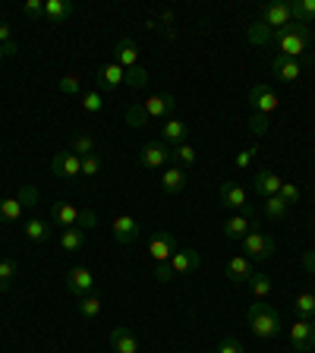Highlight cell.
Returning a JSON list of instances; mask_svg holds the SVG:
<instances>
[{"instance_id": "6da1fadb", "label": "cell", "mask_w": 315, "mask_h": 353, "mask_svg": "<svg viewBox=\"0 0 315 353\" xmlns=\"http://www.w3.org/2000/svg\"><path fill=\"white\" fill-rule=\"evenodd\" d=\"M272 41L281 48V57H290V60H300V63H306L312 32H309V26H303V22H290V26H284V29L274 32Z\"/></svg>"}, {"instance_id": "7a4b0ae2", "label": "cell", "mask_w": 315, "mask_h": 353, "mask_svg": "<svg viewBox=\"0 0 315 353\" xmlns=\"http://www.w3.org/2000/svg\"><path fill=\"white\" fill-rule=\"evenodd\" d=\"M246 319H250V328L256 338H278L281 331H284V319H281V312L274 306H268L265 300H256L250 306V312H246Z\"/></svg>"}, {"instance_id": "3957f363", "label": "cell", "mask_w": 315, "mask_h": 353, "mask_svg": "<svg viewBox=\"0 0 315 353\" xmlns=\"http://www.w3.org/2000/svg\"><path fill=\"white\" fill-rule=\"evenodd\" d=\"M240 243H243V252H246L250 262H268V259L278 252V243H274L268 234H258V230H250Z\"/></svg>"}, {"instance_id": "277c9868", "label": "cell", "mask_w": 315, "mask_h": 353, "mask_svg": "<svg viewBox=\"0 0 315 353\" xmlns=\"http://www.w3.org/2000/svg\"><path fill=\"white\" fill-rule=\"evenodd\" d=\"M110 234H114V240L120 243V246H132V243L142 236V224L132 214H120V218L110 221Z\"/></svg>"}, {"instance_id": "5b68a950", "label": "cell", "mask_w": 315, "mask_h": 353, "mask_svg": "<svg viewBox=\"0 0 315 353\" xmlns=\"http://www.w3.org/2000/svg\"><path fill=\"white\" fill-rule=\"evenodd\" d=\"M180 250L176 246V236L170 234V230H158V234L148 240V256H152L154 265H161V262H170V256Z\"/></svg>"}, {"instance_id": "8992f818", "label": "cell", "mask_w": 315, "mask_h": 353, "mask_svg": "<svg viewBox=\"0 0 315 353\" xmlns=\"http://www.w3.org/2000/svg\"><path fill=\"white\" fill-rule=\"evenodd\" d=\"M250 104H252V110L256 114H274L278 110V104H281V98H278V92H274L272 85H265V82H258V85H252L250 88Z\"/></svg>"}, {"instance_id": "52a82bcc", "label": "cell", "mask_w": 315, "mask_h": 353, "mask_svg": "<svg viewBox=\"0 0 315 353\" xmlns=\"http://www.w3.org/2000/svg\"><path fill=\"white\" fill-rule=\"evenodd\" d=\"M66 290H70L76 300H82V296H88L95 290V274L88 272V268H82V265H76V268L66 272Z\"/></svg>"}, {"instance_id": "ba28073f", "label": "cell", "mask_w": 315, "mask_h": 353, "mask_svg": "<svg viewBox=\"0 0 315 353\" xmlns=\"http://www.w3.org/2000/svg\"><path fill=\"white\" fill-rule=\"evenodd\" d=\"M51 174L63 176V180H79L82 176V158H76L73 152H57L51 158Z\"/></svg>"}, {"instance_id": "9c48e42d", "label": "cell", "mask_w": 315, "mask_h": 353, "mask_svg": "<svg viewBox=\"0 0 315 353\" xmlns=\"http://www.w3.org/2000/svg\"><path fill=\"white\" fill-rule=\"evenodd\" d=\"M290 347H294L296 353H309L315 347V328L309 319H296V322L290 325Z\"/></svg>"}, {"instance_id": "30bf717a", "label": "cell", "mask_w": 315, "mask_h": 353, "mask_svg": "<svg viewBox=\"0 0 315 353\" xmlns=\"http://www.w3.org/2000/svg\"><path fill=\"white\" fill-rule=\"evenodd\" d=\"M95 79H98V92H101V95L108 92V95H110V92H117V88L123 85L126 70H123L120 63H114V60H110V63H104L101 70H98Z\"/></svg>"}, {"instance_id": "8fae6325", "label": "cell", "mask_w": 315, "mask_h": 353, "mask_svg": "<svg viewBox=\"0 0 315 353\" xmlns=\"http://www.w3.org/2000/svg\"><path fill=\"white\" fill-rule=\"evenodd\" d=\"M170 158H174V152H170L164 142H148V145H142V152H139L142 168H152V170L167 168Z\"/></svg>"}, {"instance_id": "7c38bea8", "label": "cell", "mask_w": 315, "mask_h": 353, "mask_svg": "<svg viewBox=\"0 0 315 353\" xmlns=\"http://www.w3.org/2000/svg\"><path fill=\"white\" fill-rule=\"evenodd\" d=\"M142 108H145L148 120H167L170 114H174L176 108V98L170 95V92H161V95H152L142 101Z\"/></svg>"}, {"instance_id": "4fadbf2b", "label": "cell", "mask_w": 315, "mask_h": 353, "mask_svg": "<svg viewBox=\"0 0 315 353\" xmlns=\"http://www.w3.org/2000/svg\"><path fill=\"white\" fill-rule=\"evenodd\" d=\"M218 196H221V205L224 208H230V212H240V208H250V192L243 190L240 183H221V190H218Z\"/></svg>"}, {"instance_id": "5bb4252c", "label": "cell", "mask_w": 315, "mask_h": 353, "mask_svg": "<svg viewBox=\"0 0 315 353\" xmlns=\"http://www.w3.org/2000/svg\"><path fill=\"white\" fill-rule=\"evenodd\" d=\"M281 180L274 170H268V168H258L256 170V176H252V190H256V196H262V199H272V196H278L281 192Z\"/></svg>"}, {"instance_id": "9a60e30c", "label": "cell", "mask_w": 315, "mask_h": 353, "mask_svg": "<svg viewBox=\"0 0 315 353\" xmlns=\"http://www.w3.org/2000/svg\"><path fill=\"white\" fill-rule=\"evenodd\" d=\"M258 19H262L272 32H278V29H284V26H290V22H294V13H290V3H268V7L262 10V16H258Z\"/></svg>"}, {"instance_id": "2e32d148", "label": "cell", "mask_w": 315, "mask_h": 353, "mask_svg": "<svg viewBox=\"0 0 315 353\" xmlns=\"http://www.w3.org/2000/svg\"><path fill=\"white\" fill-rule=\"evenodd\" d=\"M167 265H170V274H192L199 272L202 256H199V250H176Z\"/></svg>"}, {"instance_id": "e0dca14e", "label": "cell", "mask_w": 315, "mask_h": 353, "mask_svg": "<svg viewBox=\"0 0 315 353\" xmlns=\"http://www.w3.org/2000/svg\"><path fill=\"white\" fill-rule=\"evenodd\" d=\"M252 224H256V212L246 208V214H234V218H227V224H224V236H227V240H243V236L250 234Z\"/></svg>"}, {"instance_id": "ac0fdd59", "label": "cell", "mask_w": 315, "mask_h": 353, "mask_svg": "<svg viewBox=\"0 0 315 353\" xmlns=\"http://www.w3.org/2000/svg\"><path fill=\"white\" fill-rule=\"evenodd\" d=\"M79 208L73 205V202H54L51 205V221L57 224V228H79Z\"/></svg>"}, {"instance_id": "d6986e66", "label": "cell", "mask_w": 315, "mask_h": 353, "mask_svg": "<svg viewBox=\"0 0 315 353\" xmlns=\"http://www.w3.org/2000/svg\"><path fill=\"white\" fill-rule=\"evenodd\" d=\"M73 16V0H44V22L48 26H60Z\"/></svg>"}, {"instance_id": "ffe728a7", "label": "cell", "mask_w": 315, "mask_h": 353, "mask_svg": "<svg viewBox=\"0 0 315 353\" xmlns=\"http://www.w3.org/2000/svg\"><path fill=\"white\" fill-rule=\"evenodd\" d=\"M272 73L278 76L281 82H296L303 76V63L300 60H290V57H281L278 54V57L272 60Z\"/></svg>"}, {"instance_id": "44dd1931", "label": "cell", "mask_w": 315, "mask_h": 353, "mask_svg": "<svg viewBox=\"0 0 315 353\" xmlns=\"http://www.w3.org/2000/svg\"><path fill=\"white\" fill-rule=\"evenodd\" d=\"M136 60H139L136 41H132V38H120V41L114 44V63H120L123 70H132V66H139Z\"/></svg>"}, {"instance_id": "7402d4cb", "label": "cell", "mask_w": 315, "mask_h": 353, "mask_svg": "<svg viewBox=\"0 0 315 353\" xmlns=\"http://www.w3.org/2000/svg\"><path fill=\"white\" fill-rule=\"evenodd\" d=\"M161 136H164V145H183L186 136H190V126L183 123V120H176V117H167L161 126Z\"/></svg>"}, {"instance_id": "603a6c76", "label": "cell", "mask_w": 315, "mask_h": 353, "mask_svg": "<svg viewBox=\"0 0 315 353\" xmlns=\"http://www.w3.org/2000/svg\"><path fill=\"white\" fill-rule=\"evenodd\" d=\"M224 272H227V278L234 281V284H246V281L256 274V268H252V262L246 256H234L227 262V268H224Z\"/></svg>"}, {"instance_id": "cb8c5ba5", "label": "cell", "mask_w": 315, "mask_h": 353, "mask_svg": "<svg viewBox=\"0 0 315 353\" xmlns=\"http://www.w3.org/2000/svg\"><path fill=\"white\" fill-rule=\"evenodd\" d=\"M161 186L167 196H180L186 190V170L183 168H164L161 174Z\"/></svg>"}, {"instance_id": "d4e9b609", "label": "cell", "mask_w": 315, "mask_h": 353, "mask_svg": "<svg viewBox=\"0 0 315 353\" xmlns=\"http://www.w3.org/2000/svg\"><path fill=\"white\" fill-rule=\"evenodd\" d=\"M110 347L117 353H139V341L132 338V331L123 328V325L110 331Z\"/></svg>"}, {"instance_id": "484cf974", "label": "cell", "mask_w": 315, "mask_h": 353, "mask_svg": "<svg viewBox=\"0 0 315 353\" xmlns=\"http://www.w3.org/2000/svg\"><path fill=\"white\" fill-rule=\"evenodd\" d=\"M26 236H29V243H35V246L48 243V240H51V228H48V221L29 218V221H26Z\"/></svg>"}, {"instance_id": "4316f807", "label": "cell", "mask_w": 315, "mask_h": 353, "mask_svg": "<svg viewBox=\"0 0 315 353\" xmlns=\"http://www.w3.org/2000/svg\"><path fill=\"white\" fill-rule=\"evenodd\" d=\"M85 246V230L82 228H66L60 234V250L63 252H79Z\"/></svg>"}, {"instance_id": "83f0119b", "label": "cell", "mask_w": 315, "mask_h": 353, "mask_svg": "<svg viewBox=\"0 0 315 353\" xmlns=\"http://www.w3.org/2000/svg\"><path fill=\"white\" fill-rule=\"evenodd\" d=\"M262 212H265V218L268 221H284L287 212H290V205H287L281 196H272V199H265L262 202Z\"/></svg>"}, {"instance_id": "f1b7e54d", "label": "cell", "mask_w": 315, "mask_h": 353, "mask_svg": "<svg viewBox=\"0 0 315 353\" xmlns=\"http://www.w3.org/2000/svg\"><path fill=\"white\" fill-rule=\"evenodd\" d=\"M290 13H294V22L312 26L315 22V0H296V3H290Z\"/></svg>"}, {"instance_id": "f546056e", "label": "cell", "mask_w": 315, "mask_h": 353, "mask_svg": "<svg viewBox=\"0 0 315 353\" xmlns=\"http://www.w3.org/2000/svg\"><path fill=\"white\" fill-rule=\"evenodd\" d=\"M246 38H250V44H256V48H265V44H268V41L274 38V32L268 29V26H265L262 19H256V22L250 26V29H246Z\"/></svg>"}, {"instance_id": "4dcf8cb0", "label": "cell", "mask_w": 315, "mask_h": 353, "mask_svg": "<svg viewBox=\"0 0 315 353\" xmlns=\"http://www.w3.org/2000/svg\"><path fill=\"white\" fill-rule=\"evenodd\" d=\"M22 218L19 199H0V224H16Z\"/></svg>"}, {"instance_id": "1f68e13d", "label": "cell", "mask_w": 315, "mask_h": 353, "mask_svg": "<svg viewBox=\"0 0 315 353\" xmlns=\"http://www.w3.org/2000/svg\"><path fill=\"white\" fill-rule=\"evenodd\" d=\"M246 284H250V290L256 294V300H268V296H272V278H268V274L256 272Z\"/></svg>"}, {"instance_id": "d6a6232c", "label": "cell", "mask_w": 315, "mask_h": 353, "mask_svg": "<svg viewBox=\"0 0 315 353\" xmlns=\"http://www.w3.org/2000/svg\"><path fill=\"white\" fill-rule=\"evenodd\" d=\"M70 152H73L76 158H85V154H95V139H92L88 132H79V136H73V142H70Z\"/></svg>"}, {"instance_id": "836d02e7", "label": "cell", "mask_w": 315, "mask_h": 353, "mask_svg": "<svg viewBox=\"0 0 315 353\" xmlns=\"http://www.w3.org/2000/svg\"><path fill=\"white\" fill-rule=\"evenodd\" d=\"M294 309H296V316H300V319H312L315 316V294H309V290L296 294Z\"/></svg>"}, {"instance_id": "e575fe53", "label": "cell", "mask_w": 315, "mask_h": 353, "mask_svg": "<svg viewBox=\"0 0 315 353\" xmlns=\"http://www.w3.org/2000/svg\"><path fill=\"white\" fill-rule=\"evenodd\" d=\"M123 85H130V88H142V85H148V70H145V66H132V70H126Z\"/></svg>"}, {"instance_id": "d590c367", "label": "cell", "mask_w": 315, "mask_h": 353, "mask_svg": "<svg viewBox=\"0 0 315 353\" xmlns=\"http://www.w3.org/2000/svg\"><path fill=\"white\" fill-rule=\"evenodd\" d=\"M79 312L82 319H98V312H101V300H98L95 294H88L79 300Z\"/></svg>"}, {"instance_id": "8d00e7d4", "label": "cell", "mask_w": 315, "mask_h": 353, "mask_svg": "<svg viewBox=\"0 0 315 353\" xmlns=\"http://www.w3.org/2000/svg\"><path fill=\"white\" fill-rule=\"evenodd\" d=\"M126 123L130 126H148L152 120H148V114H145L142 104H130V108H126Z\"/></svg>"}, {"instance_id": "74e56055", "label": "cell", "mask_w": 315, "mask_h": 353, "mask_svg": "<svg viewBox=\"0 0 315 353\" xmlns=\"http://www.w3.org/2000/svg\"><path fill=\"white\" fill-rule=\"evenodd\" d=\"M16 278V262L13 259H0V290H10Z\"/></svg>"}, {"instance_id": "f35d334b", "label": "cell", "mask_w": 315, "mask_h": 353, "mask_svg": "<svg viewBox=\"0 0 315 353\" xmlns=\"http://www.w3.org/2000/svg\"><path fill=\"white\" fill-rule=\"evenodd\" d=\"M104 108V95L101 92H85V95H82V110H85V114H98V110Z\"/></svg>"}, {"instance_id": "ab89813d", "label": "cell", "mask_w": 315, "mask_h": 353, "mask_svg": "<svg viewBox=\"0 0 315 353\" xmlns=\"http://www.w3.org/2000/svg\"><path fill=\"white\" fill-rule=\"evenodd\" d=\"M174 158H176V161H180V164H183V168H192V164H196V158H199V154H196V148H192V145H186V142H183V145H176V148H174Z\"/></svg>"}, {"instance_id": "60d3db41", "label": "cell", "mask_w": 315, "mask_h": 353, "mask_svg": "<svg viewBox=\"0 0 315 353\" xmlns=\"http://www.w3.org/2000/svg\"><path fill=\"white\" fill-rule=\"evenodd\" d=\"M57 88H60V92H63V95H79V92H82V88H79V76H76V73H66V76H60Z\"/></svg>"}, {"instance_id": "b9f144b4", "label": "cell", "mask_w": 315, "mask_h": 353, "mask_svg": "<svg viewBox=\"0 0 315 353\" xmlns=\"http://www.w3.org/2000/svg\"><path fill=\"white\" fill-rule=\"evenodd\" d=\"M16 199H19L22 208H35V205H38V186H22Z\"/></svg>"}, {"instance_id": "7bdbcfd3", "label": "cell", "mask_w": 315, "mask_h": 353, "mask_svg": "<svg viewBox=\"0 0 315 353\" xmlns=\"http://www.w3.org/2000/svg\"><path fill=\"white\" fill-rule=\"evenodd\" d=\"M98 170H101V158L98 154H85L82 158V176H98Z\"/></svg>"}, {"instance_id": "ee69618b", "label": "cell", "mask_w": 315, "mask_h": 353, "mask_svg": "<svg viewBox=\"0 0 315 353\" xmlns=\"http://www.w3.org/2000/svg\"><path fill=\"white\" fill-rule=\"evenodd\" d=\"M281 199H284L287 205H296L300 202V186L296 183H281V192H278Z\"/></svg>"}, {"instance_id": "f6af8a7d", "label": "cell", "mask_w": 315, "mask_h": 353, "mask_svg": "<svg viewBox=\"0 0 315 353\" xmlns=\"http://www.w3.org/2000/svg\"><path fill=\"white\" fill-rule=\"evenodd\" d=\"M256 154H258V145H250V148H243V152L240 154H236V170H246V168H250V164H252V158H256Z\"/></svg>"}, {"instance_id": "bcb514c9", "label": "cell", "mask_w": 315, "mask_h": 353, "mask_svg": "<svg viewBox=\"0 0 315 353\" xmlns=\"http://www.w3.org/2000/svg\"><path fill=\"white\" fill-rule=\"evenodd\" d=\"M250 132L252 136H265V132H268V117H265V114H252L250 117Z\"/></svg>"}, {"instance_id": "7dc6e473", "label": "cell", "mask_w": 315, "mask_h": 353, "mask_svg": "<svg viewBox=\"0 0 315 353\" xmlns=\"http://www.w3.org/2000/svg\"><path fill=\"white\" fill-rule=\"evenodd\" d=\"M218 353H246V347H243L236 338H224L218 344Z\"/></svg>"}, {"instance_id": "c3c4849f", "label": "cell", "mask_w": 315, "mask_h": 353, "mask_svg": "<svg viewBox=\"0 0 315 353\" xmlns=\"http://www.w3.org/2000/svg\"><path fill=\"white\" fill-rule=\"evenodd\" d=\"M22 10H26V16H32V19H35V16H41L44 19V0H29Z\"/></svg>"}, {"instance_id": "681fc988", "label": "cell", "mask_w": 315, "mask_h": 353, "mask_svg": "<svg viewBox=\"0 0 315 353\" xmlns=\"http://www.w3.org/2000/svg\"><path fill=\"white\" fill-rule=\"evenodd\" d=\"M154 278L161 281V284H167L170 278H174V274H170V265L167 262H161V265H154Z\"/></svg>"}, {"instance_id": "f907efd6", "label": "cell", "mask_w": 315, "mask_h": 353, "mask_svg": "<svg viewBox=\"0 0 315 353\" xmlns=\"http://www.w3.org/2000/svg\"><path fill=\"white\" fill-rule=\"evenodd\" d=\"M300 262H303V268H306L309 274H315V250H306V252H303Z\"/></svg>"}, {"instance_id": "816d5d0a", "label": "cell", "mask_w": 315, "mask_h": 353, "mask_svg": "<svg viewBox=\"0 0 315 353\" xmlns=\"http://www.w3.org/2000/svg\"><path fill=\"white\" fill-rule=\"evenodd\" d=\"M95 224H98L95 212H82L79 214V228H95Z\"/></svg>"}, {"instance_id": "f5cc1de1", "label": "cell", "mask_w": 315, "mask_h": 353, "mask_svg": "<svg viewBox=\"0 0 315 353\" xmlns=\"http://www.w3.org/2000/svg\"><path fill=\"white\" fill-rule=\"evenodd\" d=\"M0 44H3V48H10V44H13V38H10V26H7V22H0Z\"/></svg>"}, {"instance_id": "db71d44e", "label": "cell", "mask_w": 315, "mask_h": 353, "mask_svg": "<svg viewBox=\"0 0 315 353\" xmlns=\"http://www.w3.org/2000/svg\"><path fill=\"white\" fill-rule=\"evenodd\" d=\"M3 57H7V51H3V44H0V60H3Z\"/></svg>"}, {"instance_id": "11a10c76", "label": "cell", "mask_w": 315, "mask_h": 353, "mask_svg": "<svg viewBox=\"0 0 315 353\" xmlns=\"http://www.w3.org/2000/svg\"><path fill=\"white\" fill-rule=\"evenodd\" d=\"M309 322H312V328H315V316H312V319H309Z\"/></svg>"}]
</instances>
